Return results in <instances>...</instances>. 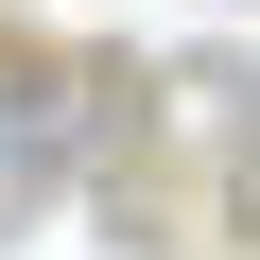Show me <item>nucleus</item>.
<instances>
[{"mask_svg": "<svg viewBox=\"0 0 260 260\" xmlns=\"http://www.w3.org/2000/svg\"><path fill=\"white\" fill-rule=\"evenodd\" d=\"M104 104H121V52H87V35H35V18H0V243H18V225H35L70 174H87Z\"/></svg>", "mask_w": 260, "mask_h": 260, "instance_id": "1", "label": "nucleus"}]
</instances>
